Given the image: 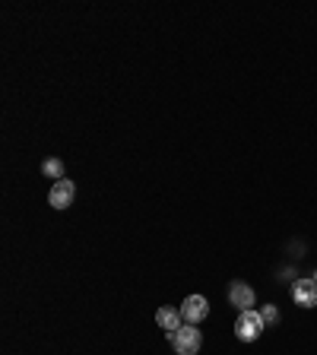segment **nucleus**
Segmentation results:
<instances>
[{"label":"nucleus","mask_w":317,"mask_h":355,"mask_svg":"<svg viewBox=\"0 0 317 355\" xmlns=\"http://www.w3.org/2000/svg\"><path fill=\"white\" fill-rule=\"evenodd\" d=\"M260 318H264L266 324H280V308H276V304H266V308L260 311Z\"/></svg>","instance_id":"1a4fd4ad"},{"label":"nucleus","mask_w":317,"mask_h":355,"mask_svg":"<svg viewBox=\"0 0 317 355\" xmlns=\"http://www.w3.org/2000/svg\"><path fill=\"white\" fill-rule=\"evenodd\" d=\"M266 330V320L260 318V311H241L235 320V336L241 343H257Z\"/></svg>","instance_id":"f03ea898"},{"label":"nucleus","mask_w":317,"mask_h":355,"mask_svg":"<svg viewBox=\"0 0 317 355\" xmlns=\"http://www.w3.org/2000/svg\"><path fill=\"white\" fill-rule=\"evenodd\" d=\"M169 343H171V349H175L178 355H197L200 349H203V333H200L194 324H185L181 330L171 333Z\"/></svg>","instance_id":"f257e3e1"},{"label":"nucleus","mask_w":317,"mask_h":355,"mask_svg":"<svg viewBox=\"0 0 317 355\" xmlns=\"http://www.w3.org/2000/svg\"><path fill=\"white\" fill-rule=\"evenodd\" d=\"M314 282H317V270H314Z\"/></svg>","instance_id":"9d476101"},{"label":"nucleus","mask_w":317,"mask_h":355,"mask_svg":"<svg viewBox=\"0 0 317 355\" xmlns=\"http://www.w3.org/2000/svg\"><path fill=\"white\" fill-rule=\"evenodd\" d=\"M292 298H295V304H302V308H314V304H317V282H314V276H311V279H295V282H292Z\"/></svg>","instance_id":"39448f33"},{"label":"nucleus","mask_w":317,"mask_h":355,"mask_svg":"<svg viewBox=\"0 0 317 355\" xmlns=\"http://www.w3.org/2000/svg\"><path fill=\"white\" fill-rule=\"evenodd\" d=\"M76 200V184L70 181V178H64V181H54L51 191H48V203H51V209H70V203Z\"/></svg>","instance_id":"20e7f679"},{"label":"nucleus","mask_w":317,"mask_h":355,"mask_svg":"<svg viewBox=\"0 0 317 355\" xmlns=\"http://www.w3.org/2000/svg\"><path fill=\"white\" fill-rule=\"evenodd\" d=\"M42 175L44 178H54V181H64L67 168H64V162H60V159H44V162H42Z\"/></svg>","instance_id":"6e6552de"},{"label":"nucleus","mask_w":317,"mask_h":355,"mask_svg":"<svg viewBox=\"0 0 317 355\" xmlns=\"http://www.w3.org/2000/svg\"><path fill=\"white\" fill-rule=\"evenodd\" d=\"M229 304H235L238 314L241 311H254V288L248 282H232L229 286Z\"/></svg>","instance_id":"423d86ee"},{"label":"nucleus","mask_w":317,"mask_h":355,"mask_svg":"<svg viewBox=\"0 0 317 355\" xmlns=\"http://www.w3.org/2000/svg\"><path fill=\"white\" fill-rule=\"evenodd\" d=\"M181 320H185V318H181V311H178V308H159V311H155V324L165 330V336H171L175 330H181V327H185Z\"/></svg>","instance_id":"0eeeda50"},{"label":"nucleus","mask_w":317,"mask_h":355,"mask_svg":"<svg viewBox=\"0 0 317 355\" xmlns=\"http://www.w3.org/2000/svg\"><path fill=\"white\" fill-rule=\"evenodd\" d=\"M181 318H185V324H203V320L209 318V302L203 295H187L185 302H181Z\"/></svg>","instance_id":"7ed1b4c3"}]
</instances>
